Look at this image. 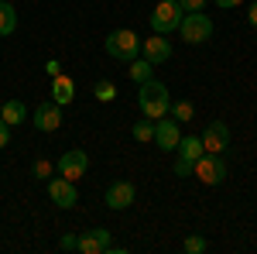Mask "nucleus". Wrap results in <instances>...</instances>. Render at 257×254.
Instances as JSON below:
<instances>
[{
	"label": "nucleus",
	"instance_id": "f257e3e1",
	"mask_svg": "<svg viewBox=\"0 0 257 254\" xmlns=\"http://www.w3.org/2000/svg\"><path fill=\"white\" fill-rule=\"evenodd\" d=\"M138 107H141V114H144L148 120L168 117V107H172V93H168V86L158 82V79L141 82V86H138Z\"/></svg>",
	"mask_w": 257,
	"mask_h": 254
},
{
	"label": "nucleus",
	"instance_id": "f03ea898",
	"mask_svg": "<svg viewBox=\"0 0 257 254\" xmlns=\"http://www.w3.org/2000/svg\"><path fill=\"white\" fill-rule=\"evenodd\" d=\"M103 48H106V55L117 62H134L141 55V41H138V31H127V28H120V31H110V38L103 41Z\"/></svg>",
	"mask_w": 257,
	"mask_h": 254
},
{
	"label": "nucleus",
	"instance_id": "7ed1b4c3",
	"mask_svg": "<svg viewBox=\"0 0 257 254\" xmlns=\"http://www.w3.org/2000/svg\"><path fill=\"white\" fill-rule=\"evenodd\" d=\"M178 35H182L185 45H202V41L213 38V18H209V14H202V11H192V14H185V18H182Z\"/></svg>",
	"mask_w": 257,
	"mask_h": 254
},
{
	"label": "nucleus",
	"instance_id": "20e7f679",
	"mask_svg": "<svg viewBox=\"0 0 257 254\" xmlns=\"http://www.w3.org/2000/svg\"><path fill=\"white\" fill-rule=\"evenodd\" d=\"M182 18H185V11L178 7V0H161L158 7L151 11L148 24H151V31H155V35H172V31H178Z\"/></svg>",
	"mask_w": 257,
	"mask_h": 254
},
{
	"label": "nucleus",
	"instance_id": "39448f33",
	"mask_svg": "<svg viewBox=\"0 0 257 254\" xmlns=\"http://www.w3.org/2000/svg\"><path fill=\"white\" fill-rule=\"evenodd\" d=\"M192 176L202 182V186H219L223 179H226V165H223V155H206L199 158L196 165H192Z\"/></svg>",
	"mask_w": 257,
	"mask_h": 254
},
{
	"label": "nucleus",
	"instance_id": "423d86ee",
	"mask_svg": "<svg viewBox=\"0 0 257 254\" xmlns=\"http://www.w3.org/2000/svg\"><path fill=\"white\" fill-rule=\"evenodd\" d=\"M48 196H52V203L59 206V210H72L76 203H79V189H76V182L65 176H52L48 179Z\"/></svg>",
	"mask_w": 257,
	"mask_h": 254
},
{
	"label": "nucleus",
	"instance_id": "0eeeda50",
	"mask_svg": "<svg viewBox=\"0 0 257 254\" xmlns=\"http://www.w3.org/2000/svg\"><path fill=\"white\" fill-rule=\"evenodd\" d=\"M76 251H79V254H110V251H113V237H110V230H103V227L82 230Z\"/></svg>",
	"mask_w": 257,
	"mask_h": 254
},
{
	"label": "nucleus",
	"instance_id": "6e6552de",
	"mask_svg": "<svg viewBox=\"0 0 257 254\" xmlns=\"http://www.w3.org/2000/svg\"><path fill=\"white\" fill-rule=\"evenodd\" d=\"M31 124L38 127L41 134H52V131H59L62 127V107L55 100H45L35 107V114H31Z\"/></svg>",
	"mask_w": 257,
	"mask_h": 254
},
{
	"label": "nucleus",
	"instance_id": "1a4fd4ad",
	"mask_svg": "<svg viewBox=\"0 0 257 254\" xmlns=\"http://www.w3.org/2000/svg\"><path fill=\"white\" fill-rule=\"evenodd\" d=\"M55 168H59V176L79 182V179L86 176V168H89V158H86V151H82V148H69V151L55 161Z\"/></svg>",
	"mask_w": 257,
	"mask_h": 254
},
{
	"label": "nucleus",
	"instance_id": "9d476101",
	"mask_svg": "<svg viewBox=\"0 0 257 254\" xmlns=\"http://www.w3.org/2000/svg\"><path fill=\"white\" fill-rule=\"evenodd\" d=\"M141 55L151 62L155 69L165 65V62L172 59V41H168V35H151V38H144L141 41Z\"/></svg>",
	"mask_w": 257,
	"mask_h": 254
},
{
	"label": "nucleus",
	"instance_id": "9b49d317",
	"mask_svg": "<svg viewBox=\"0 0 257 254\" xmlns=\"http://www.w3.org/2000/svg\"><path fill=\"white\" fill-rule=\"evenodd\" d=\"M199 137H202V148H206L209 155H223V151L230 148V127H226L223 120H213Z\"/></svg>",
	"mask_w": 257,
	"mask_h": 254
},
{
	"label": "nucleus",
	"instance_id": "f8f14e48",
	"mask_svg": "<svg viewBox=\"0 0 257 254\" xmlns=\"http://www.w3.org/2000/svg\"><path fill=\"white\" fill-rule=\"evenodd\" d=\"M106 206L110 210H127L134 199H138V189H134V182H127V179H117V182H110V189H106Z\"/></svg>",
	"mask_w": 257,
	"mask_h": 254
},
{
	"label": "nucleus",
	"instance_id": "ddd939ff",
	"mask_svg": "<svg viewBox=\"0 0 257 254\" xmlns=\"http://www.w3.org/2000/svg\"><path fill=\"white\" fill-rule=\"evenodd\" d=\"M178 141H182V131H178V120L175 117L155 120V144H158L161 151H175Z\"/></svg>",
	"mask_w": 257,
	"mask_h": 254
},
{
	"label": "nucleus",
	"instance_id": "4468645a",
	"mask_svg": "<svg viewBox=\"0 0 257 254\" xmlns=\"http://www.w3.org/2000/svg\"><path fill=\"white\" fill-rule=\"evenodd\" d=\"M52 100H55L59 107H69V103L76 100V82L65 76V72H59V76L52 79Z\"/></svg>",
	"mask_w": 257,
	"mask_h": 254
},
{
	"label": "nucleus",
	"instance_id": "2eb2a0df",
	"mask_svg": "<svg viewBox=\"0 0 257 254\" xmlns=\"http://www.w3.org/2000/svg\"><path fill=\"white\" fill-rule=\"evenodd\" d=\"M175 155L182 158V161H192V165H196L199 158L206 155V148H202V137H199V134L182 137V141H178V148H175Z\"/></svg>",
	"mask_w": 257,
	"mask_h": 254
},
{
	"label": "nucleus",
	"instance_id": "dca6fc26",
	"mask_svg": "<svg viewBox=\"0 0 257 254\" xmlns=\"http://www.w3.org/2000/svg\"><path fill=\"white\" fill-rule=\"evenodd\" d=\"M0 117L7 120L11 127H18V124L28 120V107H24L21 100H7V103H0Z\"/></svg>",
	"mask_w": 257,
	"mask_h": 254
},
{
	"label": "nucleus",
	"instance_id": "f3484780",
	"mask_svg": "<svg viewBox=\"0 0 257 254\" xmlns=\"http://www.w3.org/2000/svg\"><path fill=\"white\" fill-rule=\"evenodd\" d=\"M127 65H131V69H127V76L134 79V82H148V79H155V65H151V62L148 59H134V62H127Z\"/></svg>",
	"mask_w": 257,
	"mask_h": 254
},
{
	"label": "nucleus",
	"instance_id": "a211bd4d",
	"mask_svg": "<svg viewBox=\"0 0 257 254\" xmlns=\"http://www.w3.org/2000/svg\"><path fill=\"white\" fill-rule=\"evenodd\" d=\"M14 28H18V11H14V4L0 0V38H4V35H14Z\"/></svg>",
	"mask_w": 257,
	"mask_h": 254
},
{
	"label": "nucleus",
	"instance_id": "6ab92c4d",
	"mask_svg": "<svg viewBox=\"0 0 257 254\" xmlns=\"http://www.w3.org/2000/svg\"><path fill=\"white\" fill-rule=\"evenodd\" d=\"M131 134H134V141H141V144H155V120H138L134 127H131Z\"/></svg>",
	"mask_w": 257,
	"mask_h": 254
},
{
	"label": "nucleus",
	"instance_id": "aec40b11",
	"mask_svg": "<svg viewBox=\"0 0 257 254\" xmlns=\"http://www.w3.org/2000/svg\"><path fill=\"white\" fill-rule=\"evenodd\" d=\"M168 114L178 120V124H185V120L196 117V107L189 103V100H172V107H168Z\"/></svg>",
	"mask_w": 257,
	"mask_h": 254
},
{
	"label": "nucleus",
	"instance_id": "412c9836",
	"mask_svg": "<svg viewBox=\"0 0 257 254\" xmlns=\"http://www.w3.org/2000/svg\"><path fill=\"white\" fill-rule=\"evenodd\" d=\"M93 97H96L99 103H110V100H117V86H113L110 79H99L96 86H93Z\"/></svg>",
	"mask_w": 257,
	"mask_h": 254
},
{
	"label": "nucleus",
	"instance_id": "4be33fe9",
	"mask_svg": "<svg viewBox=\"0 0 257 254\" xmlns=\"http://www.w3.org/2000/svg\"><path fill=\"white\" fill-rule=\"evenodd\" d=\"M31 176L41 179V182H48V179L55 176V161H48V158H35V165H31Z\"/></svg>",
	"mask_w": 257,
	"mask_h": 254
},
{
	"label": "nucleus",
	"instance_id": "5701e85b",
	"mask_svg": "<svg viewBox=\"0 0 257 254\" xmlns=\"http://www.w3.org/2000/svg\"><path fill=\"white\" fill-rule=\"evenodd\" d=\"M189 254H202L209 244H206V237H199V234H192V237H185V244H182Z\"/></svg>",
	"mask_w": 257,
	"mask_h": 254
},
{
	"label": "nucleus",
	"instance_id": "b1692460",
	"mask_svg": "<svg viewBox=\"0 0 257 254\" xmlns=\"http://www.w3.org/2000/svg\"><path fill=\"white\" fill-rule=\"evenodd\" d=\"M178 179H189L192 176V161H182V158H175V168H172Z\"/></svg>",
	"mask_w": 257,
	"mask_h": 254
},
{
	"label": "nucleus",
	"instance_id": "393cba45",
	"mask_svg": "<svg viewBox=\"0 0 257 254\" xmlns=\"http://www.w3.org/2000/svg\"><path fill=\"white\" fill-rule=\"evenodd\" d=\"M178 7H182L185 14H192V11H202V7H206V0H178Z\"/></svg>",
	"mask_w": 257,
	"mask_h": 254
},
{
	"label": "nucleus",
	"instance_id": "a878e982",
	"mask_svg": "<svg viewBox=\"0 0 257 254\" xmlns=\"http://www.w3.org/2000/svg\"><path fill=\"white\" fill-rule=\"evenodd\" d=\"M7 144H11V124L0 117V148H7Z\"/></svg>",
	"mask_w": 257,
	"mask_h": 254
},
{
	"label": "nucleus",
	"instance_id": "bb28decb",
	"mask_svg": "<svg viewBox=\"0 0 257 254\" xmlns=\"http://www.w3.org/2000/svg\"><path fill=\"white\" fill-rule=\"evenodd\" d=\"M76 244H79V237H76V234H65V237L59 240V247H62V251H76Z\"/></svg>",
	"mask_w": 257,
	"mask_h": 254
},
{
	"label": "nucleus",
	"instance_id": "cd10ccee",
	"mask_svg": "<svg viewBox=\"0 0 257 254\" xmlns=\"http://www.w3.org/2000/svg\"><path fill=\"white\" fill-rule=\"evenodd\" d=\"M45 72H48V76L55 79V76L62 72V62H59V59H48V62H45Z\"/></svg>",
	"mask_w": 257,
	"mask_h": 254
},
{
	"label": "nucleus",
	"instance_id": "c85d7f7f",
	"mask_svg": "<svg viewBox=\"0 0 257 254\" xmlns=\"http://www.w3.org/2000/svg\"><path fill=\"white\" fill-rule=\"evenodd\" d=\"M240 4H243V0H216V7H223V11H233Z\"/></svg>",
	"mask_w": 257,
	"mask_h": 254
},
{
	"label": "nucleus",
	"instance_id": "c756f323",
	"mask_svg": "<svg viewBox=\"0 0 257 254\" xmlns=\"http://www.w3.org/2000/svg\"><path fill=\"white\" fill-rule=\"evenodd\" d=\"M247 21H250V24H254V28H257V0H254V4H250V7H247Z\"/></svg>",
	"mask_w": 257,
	"mask_h": 254
}]
</instances>
